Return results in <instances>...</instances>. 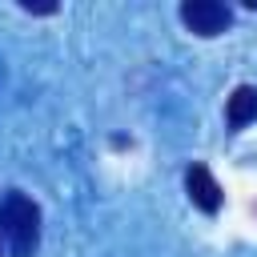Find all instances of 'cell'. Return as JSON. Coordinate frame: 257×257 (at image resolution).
<instances>
[{
  "label": "cell",
  "mask_w": 257,
  "mask_h": 257,
  "mask_svg": "<svg viewBox=\"0 0 257 257\" xmlns=\"http://www.w3.org/2000/svg\"><path fill=\"white\" fill-rule=\"evenodd\" d=\"M0 233L8 237L12 257H32L40 245V209L16 189L0 201Z\"/></svg>",
  "instance_id": "6da1fadb"
},
{
  "label": "cell",
  "mask_w": 257,
  "mask_h": 257,
  "mask_svg": "<svg viewBox=\"0 0 257 257\" xmlns=\"http://www.w3.org/2000/svg\"><path fill=\"white\" fill-rule=\"evenodd\" d=\"M181 20H185V28L197 32V36H217V32L229 28L233 12H229V4H221V0H185V4H181Z\"/></svg>",
  "instance_id": "7a4b0ae2"
},
{
  "label": "cell",
  "mask_w": 257,
  "mask_h": 257,
  "mask_svg": "<svg viewBox=\"0 0 257 257\" xmlns=\"http://www.w3.org/2000/svg\"><path fill=\"white\" fill-rule=\"evenodd\" d=\"M185 193H189V201H193L201 213H217L221 201H225L217 177H213L205 165H189V169H185Z\"/></svg>",
  "instance_id": "3957f363"
},
{
  "label": "cell",
  "mask_w": 257,
  "mask_h": 257,
  "mask_svg": "<svg viewBox=\"0 0 257 257\" xmlns=\"http://www.w3.org/2000/svg\"><path fill=\"white\" fill-rule=\"evenodd\" d=\"M225 120L229 128H245L249 120H257V88L253 84H237L229 104H225Z\"/></svg>",
  "instance_id": "277c9868"
},
{
  "label": "cell",
  "mask_w": 257,
  "mask_h": 257,
  "mask_svg": "<svg viewBox=\"0 0 257 257\" xmlns=\"http://www.w3.org/2000/svg\"><path fill=\"white\" fill-rule=\"evenodd\" d=\"M20 8H24V12H40V16H48V12H56V4H32V0H24Z\"/></svg>",
  "instance_id": "5b68a950"
},
{
  "label": "cell",
  "mask_w": 257,
  "mask_h": 257,
  "mask_svg": "<svg viewBox=\"0 0 257 257\" xmlns=\"http://www.w3.org/2000/svg\"><path fill=\"white\" fill-rule=\"evenodd\" d=\"M249 8H257V0H249Z\"/></svg>",
  "instance_id": "8992f818"
}]
</instances>
